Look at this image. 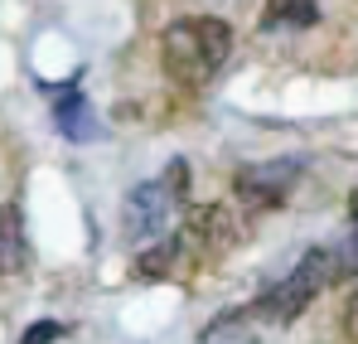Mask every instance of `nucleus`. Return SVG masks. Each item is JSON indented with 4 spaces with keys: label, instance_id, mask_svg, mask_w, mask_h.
Here are the masks:
<instances>
[{
    "label": "nucleus",
    "instance_id": "nucleus-1",
    "mask_svg": "<svg viewBox=\"0 0 358 344\" xmlns=\"http://www.w3.org/2000/svg\"><path fill=\"white\" fill-rule=\"evenodd\" d=\"M228 54H233V29H228V20H218V15H184V20H175V25L160 34L165 73L175 78L179 88H189V92L208 88V83L223 73Z\"/></svg>",
    "mask_w": 358,
    "mask_h": 344
},
{
    "label": "nucleus",
    "instance_id": "nucleus-2",
    "mask_svg": "<svg viewBox=\"0 0 358 344\" xmlns=\"http://www.w3.org/2000/svg\"><path fill=\"white\" fill-rule=\"evenodd\" d=\"M339 282H349L339 247H310V252L296 262V272H286L276 287H266L257 301H252V315H257V325L281 330V325H291V320H296V315L315 301V296H320V291L339 287Z\"/></svg>",
    "mask_w": 358,
    "mask_h": 344
},
{
    "label": "nucleus",
    "instance_id": "nucleus-3",
    "mask_svg": "<svg viewBox=\"0 0 358 344\" xmlns=\"http://www.w3.org/2000/svg\"><path fill=\"white\" fill-rule=\"evenodd\" d=\"M184 170H189L184 160H170V170L160 174V179H145V184H136L126 194V204H121V233L131 242H160V238H170L179 199L189 189V174Z\"/></svg>",
    "mask_w": 358,
    "mask_h": 344
},
{
    "label": "nucleus",
    "instance_id": "nucleus-4",
    "mask_svg": "<svg viewBox=\"0 0 358 344\" xmlns=\"http://www.w3.org/2000/svg\"><path fill=\"white\" fill-rule=\"evenodd\" d=\"M305 174L300 156H281V160H252L233 174V194H238L242 214H266V209H281L291 199V189Z\"/></svg>",
    "mask_w": 358,
    "mask_h": 344
},
{
    "label": "nucleus",
    "instance_id": "nucleus-5",
    "mask_svg": "<svg viewBox=\"0 0 358 344\" xmlns=\"http://www.w3.org/2000/svg\"><path fill=\"white\" fill-rule=\"evenodd\" d=\"M184 252H203V257H223L233 252L242 238H247V223H242V209H228V204H199L184 214V228L175 233Z\"/></svg>",
    "mask_w": 358,
    "mask_h": 344
},
{
    "label": "nucleus",
    "instance_id": "nucleus-6",
    "mask_svg": "<svg viewBox=\"0 0 358 344\" xmlns=\"http://www.w3.org/2000/svg\"><path fill=\"white\" fill-rule=\"evenodd\" d=\"M29 262V242H24V214L15 204H0V282L24 272Z\"/></svg>",
    "mask_w": 358,
    "mask_h": 344
},
{
    "label": "nucleus",
    "instance_id": "nucleus-7",
    "mask_svg": "<svg viewBox=\"0 0 358 344\" xmlns=\"http://www.w3.org/2000/svg\"><path fill=\"white\" fill-rule=\"evenodd\" d=\"M252 330H257L252 305H233V310H218V315L199 330V344H242Z\"/></svg>",
    "mask_w": 358,
    "mask_h": 344
},
{
    "label": "nucleus",
    "instance_id": "nucleus-8",
    "mask_svg": "<svg viewBox=\"0 0 358 344\" xmlns=\"http://www.w3.org/2000/svg\"><path fill=\"white\" fill-rule=\"evenodd\" d=\"M320 25L315 0H266L262 5V29H310Z\"/></svg>",
    "mask_w": 358,
    "mask_h": 344
},
{
    "label": "nucleus",
    "instance_id": "nucleus-9",
    "mask_svg": "<svg viewBox=\"0 0 358 344\" xmlns=\"http://www.w3.org/2000/svg\"><path fill=\"white\" fill-rule=\"evenodd\" d=\"M54 121H59V131L68 141H97V116L78 92H63L54 102Z\"/></svg>",
    "mask_w": 358,
    "mask_h": 344
},
{
    "label": "nucleus",
    "instance_id": "nucleus-10",
    "mask_svg": "<svg viewBox=\"0 0 358 344\" xmlns=\"http://www.w3.org/2000/svg\"><path fill=\"white\" fill-rule=\"evenodd\" d=\"M179 257H184V247H179V238L170 233V238L150 242V247H145V252L136 257V267H131V272H136L141 282H160V277H170V272H175Z\"/></svg>",
    "mask_w": 358,
    "mask_h": 344
},
{
    "label": "nucleus",
    "instance_id": "nucleus-11",
    "mask_svg": "<svg viewBox=\"0 0 358 344\" xmlns=\"http://www.w3.org/2000/svg\"><path fill=\"white\" fill-rule=\"evenodd\" d=\"M63 335V325H54V320H39V325H29L24 335H20V344H54Z\"/></svg>",
    "mask_w": 358,
    "mask_h": 344
},
{
    "label": "nucleus",
    "instance_id": "nucleus-12",
    "mask_svg": "<svg viewBox=\"0 0 358 344\" xmlns=\"http://www.w3.org/2000/svg\"><path fill=\"white\" fill-rule=\"evenodd\" d=\"M344 340L358 344V287L349 291V301H344Z\"/></svg>",
    "mask_w": 358,
    "mask_h": 344
},
{
    "label": "nucleus",
    "instance_id": "nucleus-13",
    "mask_svg": "<svg viewBox=\"0 0 358 344\" xmlns=\"http://www.w3.org/2000/svg\"><path fill=\"white\" fill-rule=\"evenodd\" d=\"M349 214H354V228H358V189H354V199H349Z\"/></svg>",
    "mask_w": 358,
    "mask_h": 344
}]
</instances>
